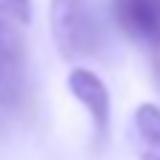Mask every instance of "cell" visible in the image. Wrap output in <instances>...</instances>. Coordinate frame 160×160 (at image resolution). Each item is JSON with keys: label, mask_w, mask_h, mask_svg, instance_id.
<instances>
[{"label": "cell", "mask_w": 160, "mask_h": 160, "mask_svg": "<svg viewBox=\"0 0 160 160\" xmlns=\"http://www.w3.org/2000/svg\"><path fill=\"white\" fill-rule=\"evenodd\" d=\"M0 6L3 9H9L23 26H29L32 23V0H0Z\"/></svg>", "instance_id": "cell-6"}, {"label": "cell", "mask_w": 160, "mask_h": 160, "mask_svg": "<svg viewBox=\"0 0 160 160\" xmlns=\"http://www.w3.org/2000/svg\"><path fill=\"white\" fill-rule=\"evenodd\" d=\"M66 86H69L72 97L89 112L94 137L103 143L109 137V123H112V97H109L106 83L92 69H72L66 77Z\"/></svg>", "instance_id": "cell-3"}, {"label": "cell", "mask_w": 160, "mask_h": 160, "mask_svg": "<svg viewBox=\"0 0 160 160\" xmlns=\"http://www.w3.org/2000/svg\"><path fill=\"white\" fill-rule=\"evenodd\" d=\"M20 20L0 6V109H17L26 97V40Z\"/></svg>", "instance_id": "cell-2"}, {"label": "cell", "mask_w": 160, "mask_h": 160, "mask_svg": "<svg viewBox=\"0 0 160 160\" xmlns=\"http://www.w3.org/2000/svg\"><path fill=\"white\" fill-rule=\"evenodd\" d=\"M152 60H154V77H157V83H160V43L152 46Z\"/></svg>", "instance_id": "cell-7"}, {"label": "cell", "mask_w": 160, "mask_h": 160, "mask_svg": "<svg viewBox=\"0 0 160 160\" xmlns=\"http://www.w3.org/2000/svg\"><path fill=\"white\" fill-rule=\"evenodd\" d=\"M112 12L132 40L149 49L160 43V0H114Z\"/></svg>", "instance_id": "cell-4"}, {"label": "cell", "mask_w": 160, "mask_h": 160, "mask_svg": "<svg viewBox=\"0 0 160 160\" xmlns=\"http://www.w3.org/2000/svg\"><path fill=\"white\" fill-rule=\"evenodd\" d=\"M49 26H52V37L60 57L66 60L97 57L106 46L103 26L94 17L89 0H52Z\"/></svg>", "instance_id": "cell-1"}, {"label": "cell", "mask_w": 160, "mask_h": 160, "mask_svg": "<svg viewBox=\"0 0 160 160\" xmlns=\"http://www.w3.org/2000/svg\"><path fill=\"white\" fill-rule=\"evenodd\" d=\"M134 132L140 160H160V109L154 103H140L134 109Z\"/></svg>", "instance_id": "cell-5"}]
</instances>
